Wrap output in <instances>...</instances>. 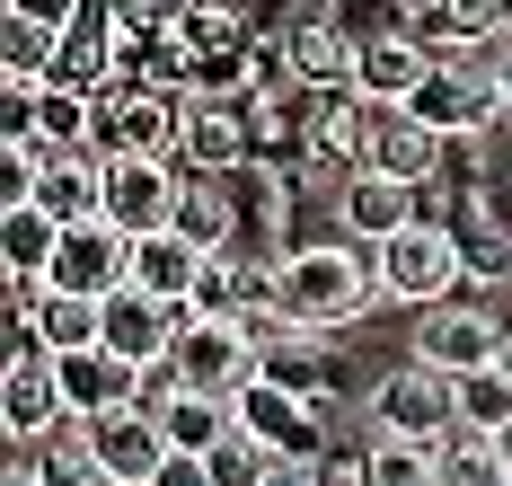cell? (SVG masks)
I'll list each match as a JSON object with an SVG mask.
<instances>
[{
	"mask_svg": "<svg viewBox=\"0 0 512 486\" xmlns=\"http://www.w3.org/2000/svg\"><path fill=\"white\" fill-rule=\"evenodd\" d=\"M380 292V266L362 239H318V248H292L274 266V310L301 327H345L362 319V301Z\"/></svg>",
	"mask_w": 512,
	"mask_h": 486,
	"instance_id": "6da1fadb",
	"label": "cell"
},
{
	"mask_svg": "<svg viewBox=\"0 0 512 486\" xmlns=\"http://www.w3.org/2000/svg\"><path fill=\"white\" fill-rule=\"evenodd\" d=\"M177 45H186V89L195 98H239L256 80V27L230 0H195L177 18Z\"/></svg>",
	"mask_w": 512,
	"mask_h": 486,
	"instance_id": "7a4b0ae2",
	"label": "cell"
},
{
	"mask_svg": "<svg viewBox=\"0 0 512 486\" xmlns=\"http://www.w3.org/2000/svg\"><path fill=\"white\" fill-rule=\"evenodd\" d=\"M371 266H380V292H389V301H415V310L451 301V292L468 283L460 230H442V221H407L398 239H380V248H371Z\"/></svg>",
	"mask_w": 512,
	"mask_h": 486,
	"instance_id": "3957f363",
	"label": "cell"
},
{
	"mask_svg": "<svg viewBox=\"0 0 512 486\" xmlns=\"http://www.w3.org/2000/svg\"><path fill=\"white\" fill-rule=\"evenodd\" d=\"M177 133H186V98L177 89H159V80H115V89H98V151L106 160H124V151H151V160H168L177 151Z\"/></svg>",
	"mask_w": 512,
	"mask_h": 486,
	"instance_id": "277c9868",
	"label": "cell"
},
{
	"mask_svg": "<svg viewBox=\"0 0 512 486\" xmlns=\"http://www.w3.org/2000/svg\"><path fill=\"white\" fill-rule=\"evenodd\" d=\"M168 363H177L186 389H204V398H239L256 380V363H265V336H256L248 319H186Z\"/></svg>",
	"mask_w": 512,
	"mask_h": 486,
	"instance_id": "5b68a950",
	"label": "cell"
},
{
	"mask_svg": "<svg viewBox=\"0 0 512 486\" xmlns=\"http://www.w3.org/2000/svg\"><path fill=\"white\" fill-rule=\"evenodd\" d=\"M371 425L407 433V442H442V433L460 425V372H442V363L415 354L407 372H389L380 389H371Z\"/></svg>",
	"mask_w": 512,
	"mask_h": 486,
	"instance_id": "8992f818",
	"label": "cell"
},
{
	"mask_svg": "<svg viewBox=\"0 0 512 486\" xmlns=\"http://www.w3.org/2000/svg\"><path fill=\"white\" fill-rule=\"evenodd\" d=\"M177 195H186V177L151 151H124V160H106V221L124 230V239H151L177 221Z\"/></svg>",
	"mask_w": 512,
	"mask_h": 486,
	"instance_id": "52a82bcc",
	"label": "cell"
},
{
	"mask_svg": "<svg viewBox=\"0 0 512 486\" xmlns=\"http://www.w3.org/2000/svg\"><path fill=\"white\" fill-rule=\"evenodd\" d=\"M80 442H89V460H98L106 486H151L159 460H168V425H159L151 407H115V416H89L80 425Z\"/></svg>",
	"mask_w": 512,
	"mask_h": 486,
	"instance_id": "ba28073f",
	"label": "cell"
},
{
	"mask_svg": "<svg viewBox=\"0 0 512 486\" xmlns=\"http://www.w3.org/2000/svg\"><path fill=\"white\" fill-rule=\"evenodd\" d=\"M53 292H89V301H106L115 283H133V239L115 230V221H62V248H53Z\"/></svg>",
	"mask_w": 512,
	"mask_h": 486,
	"instance_id": "9c48e42d",
	"label": "cell"
},
{
	"mask_svg": "<svg viewBox=\"0 0 512 486\" xmlns=\"http://www.w3.org/2000/svg\"><path fill=\"white\" fill-rule=\"evenodd\" d=\"M230 407H239V425H248L274 460H318V442H327V433H318V398H301V389H283V380H265V372H256Z\"/></svg>",
	"mask_w": 512,
	"mask_h": 486,
	"instance_id": "30bf717a",
	"label": "cell"
},
{
	"mask_svg": "<svg viewBox=\"0 0 512 486\" xmlns=\"http://www.w3.org/2000/svg\"><path fill=\"white\" fill-rule=\"evenodd\" d=\"M512 327H495L477 301H433L424 319H415V354L424 363H442V372H486L495 354H504Z\"/></svg>",
	"mask_w": 512,
	"mask_h": 486,
	"instance_id": "8fae6325",
	"label": "cell"
},
{
	"mask_svg": "<svg viewBox=\"0 0 512 486\" xmlns=\"http://www.w3.org/2000/svg\"><path fill=\"white\" fill-rule=\"evenodd\" d=\"M177 327H186V310L159 301V292H142V283H115V292H106V345H115L124 363H142V372L177 354Z\"/></svg>",
	"mask_w": 512,
	"mask_h": 486,
	"instance_id": "7c38bea8",
	"label": "cell"
},
{
	"mask_svg": "<svg viewBox=\"0 0 512 486\" xmlns=\"http://www.w3.org/2000/svg\"><path fill=\"white\" fill-rule=\"evenodd\" d=\"M62 372V407L89 425V416H115V407H142V363H124L115 345H80V354H53Z\"/></svg>",
	"mask_w": 512,
	"mask_h": 486,
	"instance_id": "4fadbf2b",
	"label": "cell"
},
{
	"mask_svg": "<svg viewBox=\"0 0 512 486\" xmlns=\"http://www.w3.org/2000/svg\"><path fill=\"white\" fill-rule=\"evenodd\" d=\"M0 416H9V442H45L53 425H71V407H62V372H53L45 345H18V354H9Z\"/></svg>",
	"mask_w": 512,
	"mask_h": 486,
	"instance_id": "5bb4252c",
	"label": "cell"
},
{
	"mask_svg": "<svg viewBox=\"0 0 512 486\" xmlns=\"http://www.w3.org/2000/svg\"><path fill=\"white\" fill-rule=\"evenodd\" d=\"M354 54H362V45H345V27H336L318 0L292 18V36H283V71H292V89H309V98L354 89Z\"/></svg>",
	"mask_w": 512,
	"mask_h": 486,
	"instance_id": "9a60e30c",
	"label": "cell"
},
{
	"mask_svg": "<svg viewBox=\"0 0 512 486\" xmlns=\"http://www.w3.org/2000/svg\"><path fill=\"white\" fill-rule=\"evenodd\" d=\"M362 168L424 186V177L442 168V133H433L415 107H371V124H362Z\"/></svg>",
	"mask_w": 512,
	"mask_h": 486,
	"instance_id": "2e32d148",
	"label": "cell"
},
{
	"mask_svg": "<svg viewBox=\"0 0 512 486\" xmlns=\"http://www.w3.org/2000/svg\"><path fill=\"white\" fill-rule=\"evenodd\" d=\"M407 107L424 115L442 142H451V133H477V124H495V107H504V98H495V80H477L468 62H433V71H424V89H415Z\"/></svg>",
	"mask_w": 512,
	"mask_h": 486,
	"instance_id": "e0dca14e",
	"label": "cell"
},
{
	"mask_svg": "<svg viewBox=\"0 0 512 486\" xmlns=\"http://www.w3.org/2000/svg\"><path fill=\"white\" fill-rule=\"evenodd\" d=\"M424 71H433V45L424 36H371L354 54V89L371 107H407L415 89H424Z\"/></svg>",
	"mask_w": 512,
	"mask_h": 486,
	"instance_id": "ac0fdd59",
	"label": "cell"
},
{
	"mask_svg": "<svg viewBox=\"0 0 512 486\" xmlns=\"http://www.w3.org/2000/svg\"><path fill=\"white\" fill-rule=\"evenodd\" d=\"M336 213H345V239H362V248H380V239H398L407 221H424L415 213V186L407 177H380V168H362L354 186L336 195Z\"/></svg>",
	"mask_w": 512,
	"mask_h": 486,
	"instance_id": "d6986e66",
	"label": "cell"
},
{
	"mask_svg": "<svg viewBox=\"0 0 512 486\" xmlns=\"http://www.w3.org/2000/svg\"><path fill=\"white\" fill-rule=\"evenodd\" d=\"M177 160L186 168H239L248 160V115L230 107V98H186V133H177Z\"/></svg>",
	"mask_w": 512,
	"mask_h": 486,
	"instance_id": "ffe728a7",
	"label": "cell"
},
{
	"mask_svg": "<svg viewBox=\"0 0 512 486\" xmlns=\"http://www.w3.org/2000/svg\"><path fill=\"white\" fill-rule=\"evenodd\" d=\"M133 283L186 310V301H195V283H204V248H195L186 230H151V239H133Z\"/></svg>",
	"mask_w": 512,
	"mask_h": 486,
	"instance_id": "44dd1931",
	"label": "cell"
},
{
	"mask_svg": "<svg viewBox=\"0 0 512 486\" xmlns=\"http://www.w3.org/2000/svg\"><path fill=\"white\" fill-rule=\"evenodd\" d=\"M433 478H442V486H504L512 460H504V442H495V433L451 425L442 442H433Z\"/></svg>",
	"mask_w": 512,
	"mask_h": 486,
	"instance_id": "7402d4cb",
	"label": "cell"
},
{
	"mask_svg": "<svg viewBox=\"0 0 512 486\" xmlns=\"http://www.w3.org/2000/svg\"><path fill=\"white\" fill-rule=\"evenodd\" d=\"M159 425H168V451H212L221 433L239 425V407H230V398H204V389H177V398L159 407Z\"/></svg>",
	"mask_w": 512,
	"mask_h": 486,
	"instance_id": "603a6c76",
	"label": "cell"
},
{
	"mask_svg": "<svg viewBox=\"0 0 512 486\" xmlns=\"http://www.w3.org/2000/svg\"><path fill=\"white\" fill-rule=\"evenodd\" d=\"M354 486H442V478H433V442L380 433V442L354 460Z\"/></svg>",
	"mask_w": 512,
	"mask_h": 486,
	"instance_id": "cb8c5ba5",
	"label": "cell"
},
{
	"mask_svg": "<svg viewBox=\"0 0 512 486\" xmlns=\"http://www.w3.org/2000/svg\"><path fill=\"white\" fill-rule=\"evenodd\" d=\"M168 230H186L204 257H221V248H230V195L212 186V168H195V177H186V195H177V221H168Z\"/></svg>",
	"mask_w": 512,
	"mask_h": 486,
	"instance_id": "d4e9b609",
	"label": "cell"
},
{
	"mask_svg": "<svg viewBox=\"0 0 512 486\" xmlns=\"http://www.w3.org/2000/svg\"><path fill=\"white\" fill-rule=\"evenodd\" d=\"M486 27H495V0H415V18H407V36H424L433 62H442V45H468Z\"/></svg>",
	"mask_w": 512,
	"mask_h": 486,
	"instance_id": "484cf974",
	"label": "cell"
},
{
	"mask_svg": "<svg viewBox=\"0 0 512 486\" xmlns=\"http://www.w3.org/2000/svg\"><path fill=\"white\" fill-rule=\"evenodd\" d=\"M204 460H212V478H221V486H265V478H274V451H265L248 425H230Z\"/></svg>",
	"mask_w": 512,
	"mask_h": 486,
	"instance_id": "4316f807",
	"label": "cell"
},
{
	"mask_svg": "<svg viewBox=\"0 0 512 486\" xmlns=\"http://www.w3.org/2000/svg\"><path fill=\"white\" fill-rule=\"evenodd\" d=\"M460 425H477V433H504L512 425V380L486 363V372H460Z\"/></svg>",
	"mask_w": 512,
	"mask_h": 486,
	"instance_id": "83f0119b",
	"label": "cell"
},
{
	"mask_svg": "<svg viewBox=\"0 0 512 486\" xmlns=\"http://www.w3.org/2000/svg\"><path fill=\"white\" fill-rule=\"evenodd\" d=\"M151 486H221V478H212V460H204V451H168Z\"/></svg>",
	"mask_w": 512,
	"mask_h": 486,
	"instance_id": "f1b7e54d",
	"label": "cell"
},
{
	"mask_svg": "<svg viewBox=\"0 0 512 486\" xmlns=\"http://www.w3.org/2000/svg\"><path fill=\"white\" fill-rule=\"evenodd\" d=\"M186 9H195V0H115V18H124V27H177Z\"/></svg>",
	"mask_w": 512,
	"mask_h": 486,
	"instance_id": "f546056e",
	"label": "cell"
},
{
	"mask_svg": "<svg viewBox=\"0 0 512 486\" xmlns=\"http://www.w3.org/2000/svg\"><path fill=\"white\" fill-rule=\"evenodd\" d=\"M9 9H18V18H36V27H53V36H62V27H71V18H80L89 0H9Z\"/></svg>",
	"mask_w": 512,
	"mask_h": 486,
	"instance_id": "4dcf8cb0",
	"label": "cell"
},
{
	"mask_svg": "<svg viewBox=\"0 0 512 486\" xmlns=\"http://www.w3.org/2000/svg\"><path fill=\"white\" fill-rule=\"evenodd\" d=\"M265 486H327V478H318V460H274V478H265Z\"/></svg>",
	"mask_w": 512,
	"mask_h": 486,
	"instance_id": "1f68e13d",
	"label": "cell"
},
{
	"mask_svg": "<svg viewBox=\"0 0 512 486\" xmlns=\"http://www.w3.org/2000/svg\"><path fill=\"white\" fill-rule=\"evenodd\" d=\"M495 98H504V115H512V45L495 54Z\"/></svg>",
	"mask_w": 512,
	"mask_h": 486,
	"instance_id": "d6a6232c",
	"label": "cell"
},
{
	"mask_svg": "<svg viewBox=\"0 0 512 486\" xmlns=\"http://www.w3.org/2000/svg\"><path fill=\"white\" fill-rule=\"evenodd\" d=\"M495 372H504V380H512V336H504V354H495Z\"/></svg>",
	"mask_w": 512,
	"mask_h": 486,
	"instance_id": "836d02e7",
	"label": "cell"
},
{
	"mask_svg": "<svg viewBox=\"0 0 512 486\" xmlns=\"http://www.w3.org/2000/svg\"><path fill=\"white\" fill-rule=\"evenodd\" d=\"M495 442H504V460H512V425H504V433H495Z\"/></svg>",
	"mask_w": 512,
	"mask_h": 486,
	"instance_id": "e575fe53",
	"label": "cell"
},
{
	"mask_svg": "<svg viewBox=\"0 0 512 486\" xmlns=\"http://www.w3.org/2000/svg\"><path fill=\"white\" fill-rule=\"evenodd\" d=\"M504 486H512V478H504Z\"/></svg>",
	"mask_w": 512,
	"mask_h": 486,
	"instance_id": "d590c367",
	"label": "cell"
}]
</instances>
